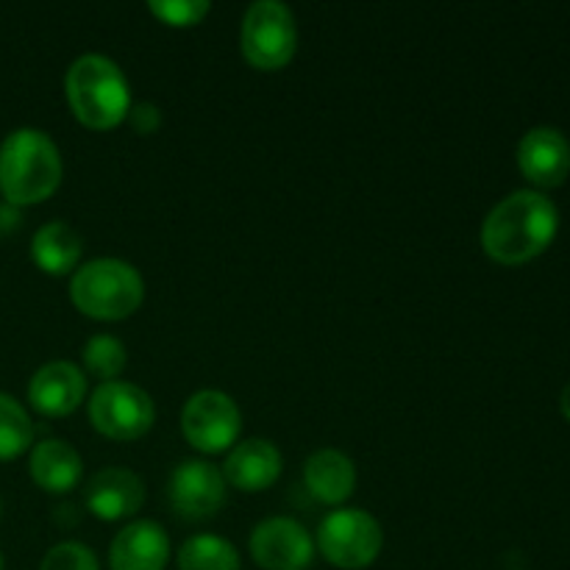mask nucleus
I'll return each mask as SVG.
<instances>
[{
	"label": "nucleus",
	"mask_w": 570,
	"mask_h": 570,
	"mask_svg": "<svg viewBox=\"0 0 570 570\" xmlns=\"http://www.w3.org/2000/svg\"><path fill=\"white\" fill-rule=\"evenodd\" d=\"M557 206L534 189L512 193L495 206L482 226V248L499 265H523L543 254L557 237Z\"/></svg>",
	"instance_id": "nucleus-1"
},
{
	"label": "nucleus",
	"mask_w": 570,
	"mask_h": 570,
	"mask_svg": "<svg viewBox=\"0 0 570 570\" xmlns=\"http://www.w3.org/2000/svg\"><path fill=\"white\" fill-rule=\"evenodd\" d=\"M61 176V154L45 131L17 128L0 145V193L9 204H42L59 189Z\"/></svg>",
	"instance_id": "nucleus-2"
},
{
	"label": "nucleus",
	"mask_w": 570,
	"mask_h": 570,
	"mask_svg": "<svg viewBox=\"0 0 570 570\" xmlns=\"http://www.w3.org/2000/svg\"><path fill=\"white\" fill-rule=\"evenodd\" d=\"M67 100L81 126L92 131L117 128L131 111V92L120 67L98 53L76 59L65 78Z\"/></svg>",
	"instance_id": "nucleus-3"
},
{
	"label": "nucleus",
	"mask_w": 570,
	"mask_h": 570,
	"mask_svg": "<svg viewBox=\"0 0 570 570\" xmlns=\"http://www.w3.org/2000/svg\"><path fill=\"white\" fill-rule=\"evenodd\" d=\"M70 298L76 309L92 321H126L142 306L145 284L128 262L92 259L72 276Z\"/></svg>",
	"instance_id": "nucleus-4"
},
{
	"label": "nucleus",
	"mask_w": 570,
	"mask_h": 570,
	"mask_svg": "<svg viewBox=\"0 0 570 570\" xmlns=\"http://www.w3.org/2000/svg\"><path fill=\"white\" fill-rule=\"evenodd\" d=\"M239 48L250 67L265 72H276L293 61L298 48V28L289 6L276 0H259L245 11Z\"/></svg>",
	"instance_id": "nucleus-5"
},
{
	"label": "nucleus",
	"mask_w": 570,
	"mask_h": 570,
	"mask_svg": "<svg viewBox=\"0 0 570 570\" xmlns=\"http://www.w3.org/2000/svg\"><path fill=\"white\" fill-rule=\"evenodd\" d=\"M382 527L365 510H337L323 518L317 546L332 566L343 570H362L382 554Z\"/></svg>",
	"instance_id": "nucleus-6"
},
{
	"label": "nucleus",
	"mask_w": 570,
	"mask_h": 570,
	"mask_svg": "<svg viewBox=\"0 0 570 570\" xmlns=\"http://www.w3.org/2000/svg\"><path fill=\"white\" fill-rule=\"evenodd\" d=\"M89 421L109 440H139L154 429L156 406L145 390L128 382H104L89 401Z\"/></svg>",
	"instance_id": "nucleus-7"
},
{
	"label": "nucleus",
	"mask_w": 570,
	"mask_h": 570,
	"mask_svg": "<svg viewBox=\"0 0 570 570\" xmlns=\"http://www.w3.org/2000/svg\"><path fill=\"white\" fill-rule=\"evenodd\" d=\"M181 429L193 449L204 451V454H220L237 443L243 415L226 393L200 390L184 406Z\"/></svg>",
	"instance_id": "nucleus-8"
},
{
	"label": "nucleus",
	"mask_w": 570,
	"mask_h": 570,
	"mask_svg": "<svg viewBox=\"0 0 570 570\" xmlns=\"http://www.w3.org/2000/svg\"><path fill=\"white\" fill-rule=\"evenodd\" d=\"M170 504L187 521H206L226 504V479L215 465L187 460L170 476Z\"/></svg>",
	"instance_id": "nucleus-9"
},
{
	"label": "nucleus",
	"mask_w": 570,
	"mask_h": 570,
	"mask_svg": "<svg viewBox=\"0 0 570 570\" xmlns=\"http://www.w3.org/2000/svg\"><path fill=\"white\" fill-rule=\"evenodd\" d=\"M250 554L265 570H306L315 557V543L293 518H271L250 534Z\"/></svg>",
	"instance_id": "nucleus-10"
},
{
	"label": "nucleus",
	"mask_w": 570,
	"mask_h": 570,
	"mask_svg": "<svg viewBox=\"0 0 570 570\" xmlns=\"http://www.w3.org/2000/svg\"><path fill=\"white\" fill-rule=\"evenodd\" d=\"M83 504L98 521H126L142 510L145 484L137 473L126 471V468H106L87 482Z\"/></svg>",
	"instance_id": "nucleus-11"
},
{
	"label": "nucleus",
	"mask_w": 570,
	"mask_h": 570,
	"mask_svg": "<svg viewBox=\"0 0 570 570\" xmlns=\"http://www.w3.org/2000/svg\"><path fill=\"white\" fill-rule=\"evenodd\" d=\"M521 173L540 189L562 187L570 173V142L557 128H532L518 145Z\"/></svg>",
	"instance_id": "nucleus-12"
},
{
	"label": "nucleus",
	"mask_w": 570,
	"mask_h": 570,
	"mask_svg": "<svg viewBox=\"0 0 570 570\" xmlns=\"http://www.w3.org/2000/svg\"><path fill=\"white\" fill-rule=\"evenodd\" d=\"M87 395V379L72 362H48L33 373L28 384V401L48 417H65L81 406Z\"/></svg>",
	"instance_id": "nucleus-13"
},
{
	"label": "nucleus",
	"mask_w": 570,
	"mask_h": 570,
	"mask_svg": "<svg viewBox=\"0 0 570 570\" xmlns=\"http://www.w3.org/2000/svg\"><path fill=\"white\" fill-rule=\"evenodd\" d=\"M170 560V538L154 521H134L111 540V570H165Z\"/></svg>",
	"instance_id": "nucleus-14"
},
{
	"label": "nucleus",
	"mask_w": 570,
	"mask_h": 570,
	"mask_svg": "<svg viewBox=\"0 0 570 570\" xmlns=\"http://www.w3.org/2000/svg\"><path fill=\"white\" fill-rule=\"evenodd\" d=\"M282 476V454L271 440H245L234 445L223 465V479L243 493H262Z\"/></svg>",
	"instance_id": "nucleus-15"
},
{
	"label": "nucleus",
	"mask_w": 570,
	"mask_h": 570,
	"mask_svg": "<svg viewBox=\"0 0 570 570\" xmlns=\"http://www.w3.org/2000/svg\"><path fill=\"white\" fill-rule=\"evenodd\" d=\"M304 482L323 504H343L356 488V468L343 451L323 449L306 460Z\"/></svg>",
	"instance_id": "nucleus-16"
},
{
	"label": "nucleus",
	"mask_w": 570,
	"mask_h": 570,
	"mask_svg": "<svg viewBox=\"0 0 570 570\" xmlns=\"http://www.w3.org/2000/svg\"><path fill=\"white\" fill-rule=\"evenodd\" d=\"M83 462L65 440H45L31 451V479L45 493H70L81 482Z\"/></svg>",
	"instance_id": "nucleus-17"
},
{
	"label": "nucleus",
	"mask_w": 570,
	"mask_h": 570,
	"mask_svg": "<svg viewBox=\"0 0 570 570\" xmlns=\"http://www.w3.org/2000/svg\"><path fill=\"white\" fill-rule=\"evenodd\" d=\"M83 243L67 223L53 220L33 234L31 256L39 271L50 276H67L81 262Z\"/></svg>",
	"instance_id": "nucleus-18"
},
{
	"label": "nucleus",
	"mask_w": 570,
	"mask_h": 570,
	"mask_svg": "<svg viewBox=\"0 0 570 570\" xmlns=\"http://www.w3.org/2000/svg\"><path fill=\"white\" fill-rule=\"evenodd\" d=\"M178 570H239V554L228 540L198 534L178 551Z\"/></svg>",
	"instance_id": "nucleus-19"
},
{
	"label": "nucleus",
	"mask_w": 570,
	"mask_h": 570,
	"mask_svg": "<svg viewBox=\"0 0 570 570\" xmlns=\"http://www.w3.org/2000/svg\"><path fill=\"white\" fill-rule=\"evenodd\" d=\"M33 443V423L11 395L0 393V462L26 454Z\"/></svg>",
	"instance_id": "nucleus-20"
},
{
	"label": "nucleus",
	"mask_w": 570,
	"mask_h": 570,
	"mask_svg": "<svg viewBox=\"0 0 570 570\" xmlns=\"http://www.w3.org/2000/svg\"><path fill=\"white\" fill-rule=\"evenodd\" d=\"M83 365L89 367V373H95L104 382H115L122 371H126L128 354L122 348L120 340L109 337V334H98V337L89 340L81 351Z\"/></svg>",
	"instance_id": "nucleus-21"
},
{
	"label": "nucleus",
	"mask_w": 570,
	"mask_h": 570,
	"mask_svg": "<svg viewBox=\"0 0 570 570\" xmlns=\"http://www.w3.org/2000/svg\"><path fill=\"white\" fill-rule=\"evenodd\" d=\"M209 9L212 6L206 0H154V3H148L150 14L159 17V22L173 28L198 26L209 14Z\"/></svg>",
	"instance_id": "nucleus-22"
},
{
	"label": "nucleus",
	"mask_w": 570,
	"mask_h": 570,
	"mask_svg": "<svg viewBox=\"0 0 570 570\" xmlns=\"http://www.w3.org/2000/svg\"><path fill=\"white\" fill-rule=\"evenodd\" d=\"M39 570H100L98 557L81 543H59L48 551Z\"/></svg>",
	"instance_id": "nucleus-23"
},
{
	"label": "nucleus",
	"mask_w": 570,
	"mask_h": 570,
	"mask_svg": "<svg viewBox=\"0 0 570 570\" xmlns=\"http://www.w3.org/2000/svg\"><path fill=\"white\" fill-rule=\"evenodd\" d=\"M128 120H131V126L137 128V134H154L156 128H159V109L156 106H137V109L128 111Z\"/></svg>",
	"instance_id": "nucleus-24"
},
{
	"label": "nucleus",
	"mask_w": 570,
	"mask_h": 570,
	"mask_svg": "<svg viewBox=\"0 0 570 570\" xmlns=\"http://www.w3.org/2000/svg\"><path fill=\"white\" fill-rule=\"evenodd\" d=\"M560 410H562V415L568 417L570 421V382H568V387L562 390V399H560Z\"/></svg>",
	"instance_id": "nucleus-25"
},
{
	"label": "nucleus",
	"mask_w": 570,
	"mask_h": 570,
	"mask_svg": "<svg viewBox=\"0 0 570 570\" xmlns=\"http://www.w3.org/2000/svg\"><path fill=\"white\" fill-rule=\"evenodd\" d=\"M0 518H3V501H0Z\"/></svg>",
	"instance_id": "nucleus-26"
},
{
	"label": "nucleus",
	"mask_w": 570,
	"mask_h": 570,
	"mask_svg": "<svg viewBox=\"0 0 570 570\" xmlns=\"http://www.w3.org/2000/svg\"><path fill=\"white\" fill-rule=\"evenodd\" d=\"M0 570H3V557H0Z\"/></svg>",
	"instance_id": "nucleus-27"
}]
</instances>
